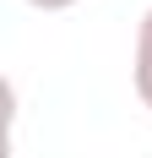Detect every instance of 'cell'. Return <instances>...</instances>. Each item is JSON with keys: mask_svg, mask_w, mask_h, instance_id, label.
<instances>
[{"mask_svg": "<svg viewBox=\"0 0 152 158\" xmlns=\"http://www.w3.org/2000/svg\"><path fill=\"white\" fill-rule=\"evenodd\" d=\"M130 77H136V98L152 109V6H147V16H141V27H136V60H130Z\"/></svg>", "mask_w": 152, "mask_h": 158, "instance_id": "1", "label": "cell"}, {"mask_svg": "<svg viewBox=\"0 0 152 158\" xmlns=\"http://www.w3.org/2000/svg\"><path fill=\"white\" fill-rule=\"evenodd\" d=\"M27 6H33V11H71L76 0H27Z\"/></svg>", "mask_w": 152, "mask_h": 158, "instance_id": "2", "label": "cell"}]
</instances>
